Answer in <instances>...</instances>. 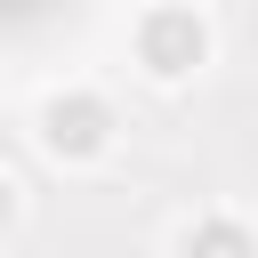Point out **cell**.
Here are the masks:
<instances>
[{
  "mask_svg": "<svg viewBox=\"0 0 258 258\" xmlns=\"http://www.w3.org/2000/svg\"><path fill=\"white\" fill-rule=\"evenodd\" d=\"M202 56H210V24H202L194 8H153V16L137 24V64H145L153 81H185Z\"/></svg>",
  "mask_w": 258,
  "mask_h": 258,
  "instance_id": "cell-2",
  "label": "cell"
},
{
  "mask_svg": "<svg viewBox=\"0 0 258 258\" xmlns=\"http://www.w3.org/2000/svg\"><path fill=\"white\" fill-rule=\"evenodd\" d=\"M177 258H258V234L242 218H202V226H185Z\"/></svg>",
  "mask_w": 258,
  "mask_h": 258,
  "instance_id": "cell-3",
  "label": "cell"
},
{
  "mask_svg": "<svg viewBox=\"0 0 258 258\" xmlns=\"http://www.w3.org/2000/svg\"><path fill=\"white\" fill-rule=\"evenodd\" d=\"M8 218H16V185L0 177V234H8Z\"/></svg>",
  "mask_w": 258,
  "mask_h": 258,
  "instance_id": "cell-4",
  "label": "cell"
},
{
  "mask_svg": "<svg viewBox=\"0 0 258 258\" xmlns=\"http://www.w3.org/2000/svg\"><path fill=\"white\" fill-rule=\"evenodd\" d=\"M40 145L64 153V161H97V153L113 145V105H105L97 89H64V97H48V105H40Z\"/></svg>",
  "mask_w": 258,
  "mask_h": 258,
  "instance_id": "cell-1",
  "label": "cell"
}]
</instances>
